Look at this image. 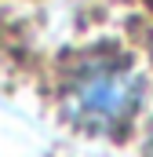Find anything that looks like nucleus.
<instances>
[{
	"instance_id": "f03ea898",
	"label": "nucleus",
	"mask_w": 153,
	"mask_h": 157,
	"mask_svg": "<svg viewBox=\"0 0 153 157\" xmlns=\"http://www.w3.org/2000/svg\"><path fill=\"white\" fill-rule=\"evenodd\" d=\"M150 157H153V121H150Z\"/></svg>"
},
{
	"instance_id": "f257e3e1",
	"label": "nucleus",
	"mask_w": 153,
	"mask_h": 157,
	"mask_svg": "<svg viewBox=\"0 0 153 157\" xmlns=\"http://www.w3.org/2000/svg\"><path fill=\"white\" fill-rule=\"evenodd\" d=\"M62 106L84 132H120L142 106V73L128 59H88L69 77Z\"/></svg>"
}]
</instances>
